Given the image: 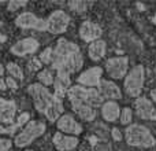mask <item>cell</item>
Here are the masks:
<instances>
[{"label":"cell","instance_id":"obj_1","mask_svg":"<svg viewBox=\"0 0 156 151\" xmlns=\"http://www.w3.org/2000/svg\"><path fill=\"white\" fill-rule=\"evenodd\" d=\"M51 65L56 72H65L67 74L78 72L83 65L80 47L67 39H59L56 47L52 50Z\"/></svg>","mask_w":156,"mask_h":151},{"label":"cell","instance_id":"obj_2","mask_svg":"<svg viewBox=\"0 0 156 151\" xmlns=\"http://www.w3.org/2000/svg\"><path fill=\"white\" fill-rule=\"evenodd\" d=\"M27 92L32 96L34 107L41 114H44L48 121L55 122L62 117V113L65 110L62 99H59L54 94H51L47 87L37 84V83L30 84L27 87Z\"/></svg>","mask_w":156,"mask_h":151},{"label":"cell","instance_id":"obj_3","mask_svg":"<svg viewBox=\"0 0 156 151\" xmlns=\"http://www.w3.org/2000/svg\"><path fill=\"white\" fill-rule=\"evenodd\" d=\"M67 96L71 105H86L93 109L103 106V100H104L100 96L97 89L86 88L82 85L70 87V89L67 91Z\"/></svg>","mask_w":156,"mask_h":151},{"label":"cell","instance_id":"obj_4","mask_svg":"<svg viewBox=\"0 0 156 151\" xmlns=\"http://www.w3.org/2000/svg\"><path fill=\"white\" fill-rule=\"evenodd\" d=\"M125 139H126V143L133 147L149 149V147H154L156 144V139L151 133V131L140 124L129 125L125 131Z\"/></svg>","mask_w":156,"mask_h":151},{"label":"cell","instance_id":"obj_5","mask_svg":"<svg viewBox=\"0 0 156 151\" xmlns=\"http://www.w3.org/2000/svg\"><path fill=\"white\" fill-rule=\"evenodd\" d=\"M47 127L44 122L41 121H29L25 128L15 136V140H14V144L16 147H26L29 144H32L33 142L36 140L37 138L44 135Z\"/></svg>","mask_w":156,"mask_h":151},{"label":"cell","instance_id":"obj_6","mask_svg":"<svg viewBox=\"0 0 156 151\" xmlns=\"http://www.w3.org/2000/svg\"><path fill=\"white\" fill-rule=\"evenodd\" d=\"M144 77H145V70H144L143 65H137L126 74L125 77V91L129 96L132 98H138L143 91L144 87Z\"/></svg>","mask_w":156,"mask_h":151},{"label":"cell","instance_id":"obj_7","mask_svg":"<svg viewBox=\"0 0 156 151\" xmlns=\"http://www.w3.org/2000/svg\"><path fill=\"white\" fill-rule=\"evenodd\" d=\"M15 25L22 29H34L40 32H47L48 30V24L47 19L38 18L33 13H22L15 18Z\"/></svg>","mask_w":156,"mask_h":151},{"label":"cell","instance_id":"obj_8","mask_svg":"<svg viewBox=\"0 0 156 151\" xmlns=\"http://www.w3.org/2000/svg\"><path fill=\"white\" fill-rule=\"evenodd\" d=\"M47 24H48L49 33H52V35H60V33H65L67 30L69 24H70V17L65 11L56 10L48 17Z\"/></svg>","mask_w":156,"mask_h":151},{"label":"cell","instance_id":"obj_9","mask_svg":"<svg viewBox=\"0 0 156 151\" xmlns=\"http://www.w3.org/2000/svg\"><path fill=\"white\" fill-rule=\"evenodd\" d=\"M129 69V58L126 57H115L110 58L105 62V70L110 77L119 80V78L125 77Z\"/></svg>","mask_w":156,"mask_h":151},{"label":"cell","instance_id":"obj_10","mask_svg":"<svg viewBox=\"0 0 156 151\" xmlns=\"http://www.w3.org/2000/svg\"><path fill=\"white\" fill-rule=\"evenodd\" d=\"M134 107L136 114L140 118L147 120V121H156V109L149 99L144 96H138L134 102Z\"/></svg>","mask_w":156,"mask_h":151},{"label":"cell","instance_id":"obj_11","mask_svg":"<svg viewBox=\"0 0 156 151\" xmlns=\"http://www.w3.org/2000/svg\"><path fill=\"white\" fill-rule=\"evenodd\" d=\"M101 76H103L101 68H99V66L90 68V69H88V70L82 72V73L78 76V78H77L78 85L89 87V88L99 87L100 83H101Z\"/></svg>","mask_w":156,"mask_h":151},{"label":"cell","instance_id":"obj_12","mask_svg":"<svg viewBox=\"0 0 156 151\" xmlns=\"http://www.w3.org/2000/svg\"><path fill=\"white\" fill-rule=\"evenodd\" d=\"M56 127L60 132H65L69 136H76V138L77 135H81V132H82L81 124H78L71 114H63L56 121Z\"/></svg>","mask_w":156,"mask_h":151},{"label":"cell","instance_id":"obj_13","mask_svg":"<svg viewBox=\"0 0 156 151\" xmlns=\"http://www.w3.org/2000/svg\"><path fill=\"white\" fill-rule=\"evenodd\" d=\"M40 47V43H38L36 39L33 37H26L22 39L21 41L15 43L12 47H11V52L16 57H25L27 54H34L36 51Z\"/></svg>","mask_w":156,"mask_h":151},{"label":"cell","instance_id":"obj_14","mask_svg":"<svg viewBox=\"0 0 156 151\" xmlns=\"http://www.w3.org/2000/svg\"><path fill=\"white\" fill-rule=\"evenodd\" d=\"M101 33H103L101 28L97 24L90 22V21L82 22V25H81V28H80V37L82 39L83 41H86V43H93V41L99 40Z\"/></svg>","mask_w":156,"mask_h":151},{"label":"cell","instance_id":"obj_15","mask_svg":"<svg viewBox=\"0 0 156 151\" xmlns=\"http://www.w3.org/2000/svg\"><path fill=\"white\" fill-rule=\"evenodd\" d=\"M97 91H99L100 96L103 99H108V100H114L115 102L116 99H121L122 98V92L119 89V87L116 85L114 81L110 80H101L100 85L97 87Z\"/></svg>","mask_w":156,"mask_h":151},{"label":"cell","instance_id":"obj_16","mask_svg":"<svg viewBox=\"0 0 156 151\" xmlns=\"http://www.w3.org/2000/svg\"><path fill=\"white\" fill-rule=\"evenodd\" d=\"M52 142H54V146L56 147L58 151H71L76 149L78 143H80L78 138H76V136H69L62 132L55 133Z\"/></svg>","mask_w":156,"mask_h":151},{"label":"cell","instance_id":"obj_17","mask_svg":"<svg viewBox=\"0 0 156 151\" xmlns=\"http://www.w3.org/2000/svg\"><path fill=\"white\" fill-rule=\"evenodd\" d=\"M71 87V80L70 74L65 73V72H56L54 80V88H55V96L62 99L65 95H67V91Z\"/></svg>","mask_w":156,"mask_h":151},{"label":"cell","instance_id":"obj_18","mask_svg":"<svg viewBox=\"0 0 156 151\" xmlns=\"http://www.w3.org/2000/svg\"><path fill=\"white\" fill-rule=\"evenodd\" d=\"M15 113H16L15 102L0 98V122L12 125L14 118H15Z\"/></svg>","mask_w":156,"mask_h":151},{"label":"cell","instance_id":"obj_19","mask_svg":"<svg viewBox=\"0 0 156 151\" xmlns=\"http://www.w3.org/2000/svg\"><path fill=\"white\" fill-rule=\"evenodd\" d=\"M101 116L107 122H114L121 116V107L114 100H107L101 106Z\"/></svg>","mask_w":156,"mask_h":151},{"label":"cell","instance_id":"obj_20","mask_svg":"<svg viewBox=\"0 0 156 151\" xmlns=\"http://www.w3.org/2000/svg\"><path fill=\"white\" fill-rule=\"evenodd\" d=\"M105 50H107V44H105L104 40L93 41V43L89 44V48H88L89 58L92 61H94V62H97V61H100L105 55Z\"/></svg>","mask_w":156,"mask_h":151},{"label":"cell","instance_id":"obj_21","mask_svg":"<svg viewBox=\"0 0 156 151\" xmlns=\"http://www.w3.org/2000/svg\"><path fill=\"white\" fill-rule=\"evenodd\" d=\"M73 111L83 121H93L96 118V109L90 107L86 105H71Z\"/></svg>","mask_w":156,"mask_h":151},{"label":"cell","instance_id":"obj_22","mask_svg":"<svg viewBox=\"0 0 156 151\" xmlns=\"http://www.w3.org/2000/svg\"><path fill=\"white\" fill-rule=\"evenodd\" d=\"M29 117H30L29 113H22L21 116L18 117L16 122H14L12 125H10V127H2V125H0V133H2V135H12L14 132H16L18 128H21L22 125L29 122Z\"/></svg>","mask_w":156,"mask_h":151},{"label":"cell","instance_id":"obj_23","mask_svg":"<svg viewBox=\"0 0 156 151\" xmlns=\"http://www.w3.org/2000/svg\"><path fill=\"white\" fill-rule=\"evenodd\" d=\"M37 78H38V81H40L38 84H41V85H44V87L52 85V84H54V80H55L52 72L48 70V69H44V70H41L40 73L37 74Z\"/></svg>","mask_w":156,"mask_h":151},{"label":"cell","instance_id":"obj_24","mask_svg":"<svg viewBox=\"0 0 156 151\" xmlns=\"http://www.w3.org/2000/svg\"><path fill=\"white\" fill-rule=\"evenodd\" d=\"M7 70H8V73H10V76L14 78V80H15V78H16V80H22V78H23V72H22L21 66L16 65V63L8 62Z\"/></svg>","mask_w":156,"mask_h":151},{"label":"cell","instance_id":"obj_25","mask_svg":"<svg viewBox=\"0 0 156 151\" xmlns=\"http://www.w3.org/2000/svg\"><path fill=\"white\" fill-rule=\"evenodd\" d=\"M133 120V111L130 107H125L121 110V116H119V121L122 125H129Z\"/></svg>","mask_w":156,"mask_h":151},{"label":"cell","instance_id":"obj_26","mask_svg":"<svg viewBox=\"0 0 156 151\" xmlns=\"http://www.w3.org/2000/svg\"><path fill=\"white\" fill-rule=\"evenodd\" d=\"M52 50H54V48L48 47V48H45L40 54V62H41V65H51V62H52Z\"/></svg>","mask_w":156,"mask_h":151},{"label":"cell","instance_id":"obj_27","mask_svg":"<svg viewBox=\"0 0 156 151\" xmlns=\"http://www.w3.org/2000/svg\"><path fill=\"white\" fill-rule=\"evenodd\" d=\"M69 7H70L73 11H76V13H83V11L86 10V7H88V3H85V2H70L69 3Z\"/></svg>","mask_w":156,"mask_h":151},{"label":"cell","instance_id":"obj_28","mask_svg":"<svg viewBox=\"0 0 156 151\" xmlns=\"http://www.w3.org/2000/svg\"><path fill=\"white\" fill-rule=\"evenodd\" d=\"M41 66H43V65H41L40 59H37V58H32V61H29V62H27V70H29V72L40 70Z\"/></svg>","mask_w":156,"mask_h":151},{"label":"cell","instance_id":"obj_29","mask_svg":"<svg viewBox=\"0 0 156 151\" xmlns=\"http://www.w3.org/2000/svg\"><path fill=\"white\" fill-rule=\"evenodd\" d=\"M11 146H12V143H11L8 139H2L0 138V151H10Z\"/></svg>","mask_w":156,"mask_h":151},{"label":"cell","instance_id":"obj_30","mask_svg":"<svg viewBox=\"0 0 156 151\" xmlns=\"http://www.w3.org/2000/svg\"><path fill=\"white\" fill-rule=\"evenodd\" d=\"M27 3L26 2H10L8 3V10L10 11H15L16 8H21L23 6H26Z\"/></svg>","mask_w":156,"mask_h":151},{"label":"cell","instance_id":"obj_31","mask_svg":"<svg viewBox=\"0 0 156 151\" xmlns=\"http://www.w3.org/2000/svg\"><path fill=\"white\" fill-rule=\"evenodd\" d=\"M5 85H7V88H11L12 91H16V89H18V84H16V81L14 80L12 77L5 78Z\"/></svg>","mask_w":156,"mask_h":151},{"label":"cell","instance_id":"obj_32","mask_svg":"<svg viewBox=\"0 0 156 151\" xmlns=\"http://www.w3.org/2000/svg\"><path fill=\"white\" fill-rule=\"evenodd\" d=\"M111 135H112L114 140H116V142H121L122 140V133H121V131H119L118 128H114V129L111 131Z\"/></svg>","mask_w":156,"mask_h":151},{"label":"cell","instance_id":"obj_33","mask_svg":"<svg viewBox=\"0 0 156 151\" xmlns=\"http://www.w3.org/2000/svg\"><path fill=\"white\" fill-rule=\"evenodd\" d=\"M4 89H7V85H5V80L0 78V91H4Z\"/></svg>","mask_w":156,"mask_h":151},{"label":"cell","instance_id":"obj_34","mask_svg":"<svg viewBox=\"0 0 156 151\" xmlns=\"http://www.w3.org/2000/svg\"><path fill=\"white\" fill-rule=\"evenodd\" d=\"M151 99L154 100V103L156 105V88H155V89H152V91H151Z\"/></svg>","mask_w":156,"mask_h":151},{"label":"cell","instance_id":"obj_35","mask_svg":"<svg viewBox=\"0 0 156 151\" xmlns=\"http://www.w3.org/2000/svg\"><path fill=\"white\" fill-rule=\"evenodd\" d=\"M3 74H4V66L0 65V77H2Z\"/></svg>","mask_w":156,"mask_h":151},{"label":"cell","instance_id":"obj_36","mask_svg":"<svg viewBox=\"0 0 156 151\" xmlns=\"http://www.w3.org/2000/svg\"><path fill=\"white\" fill-rule=\"evenodd\" d=\"M154 22H155V24H156V15H155V18H154Z\"/></svg>","mask_w":156,"mask_h":151},{"label":"cell","instance_id":"obj_37","mask_svg":"<svg viewBox=\"0 0 156 151\" xmlns=\"http://www.w3.org/2000/svg\"><path fill=\"white\" fill-rule=\"evenodd\" d=\"M155 76H156V68H155Z\"/></svg>","mask_w":156,"mask_h":151},{"label":"cell","instance_id":"obj_38","mask_svg":"<svg viewBox=\"0 0 156 151\" xmlns=\"http://www.w3.org/2000/svg\"><path fill=\"white\" fill-rule=\"evenodd\" d=\"M26 151H33V150H26Z\"/></svg>","mask_w":156,"mask_h":151}]
</instances>
